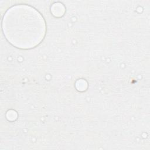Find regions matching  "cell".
Returning a JSON list of instances; mask_svg holds the SVG:
<instances>
[{
	"label": "cell",
	"instance_id": "1",
	"mask_svg": "<svg viewBox=\"0 0 150 150\" xmlns=\"http://www.w3.org/2000/svg\"><path fill=\"white\" fill-rule=\"evenodd\" d=\"M6 21L4 29L7 38L19 47H31L43 38L44 23L43 18L36 12L17 14Z\"/></svg>",
	"mask_w": 150,
	"mask_h": 150
}]
</instances>
